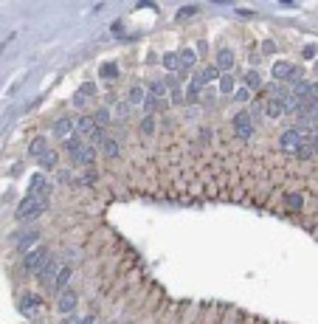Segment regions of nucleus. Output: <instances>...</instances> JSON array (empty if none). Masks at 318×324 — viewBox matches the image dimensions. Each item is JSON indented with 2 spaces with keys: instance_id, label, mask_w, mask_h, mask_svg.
<instances>
[{
  "instance_id": "f257e3e1",
  "label": "nucleus",
  "mask_w": 318,
  "mask_h": 324,
  "mask_svg": "<svg viewBox=\"0 0 318 324\" xmlns=\"http://www.w3.org/2000/svg\"><path fill=\"white\" fill-rule=\"evenodd\" d=\"M45 209H48V200H43V197H26V200L17 206V214H14V217L23 220V223H26V220H37Z\"/></svg>"
},
{
  "instance_id": "f03ea898",
  "label": "nucleus",
  "mask_w": 318,
  "mask_h": 324,
  "mask_svg": "<svg viewBox=\"0 0 318 324\" xmlns=\"http://www.w3.org/2000/svg\"><path fill=\"white\" fill-rule=\"evenodd\" d=\"M45 257H48V248H34V251H28L26 254V259H23V265H26V271H31V273H40L43 271V265L48 262V259H45Z\"/></svg>"
},
{
  "instance_id": "7ed1b4c3",
  "label": "nucleus",
  "mask_w": 318,
  "mask_h": 324,
  "mask_svg": "<svg viewBox=\"0 0 318 324\" xmlns=\"http://www.w3.org/2000/svg\"><path fill=\"white\" fill-rule=\"evenodd\" d=\"M231 124H234V132H237L240 138H251V135H254V119H251V113H245V110L234 116Z\"/></svg>"
},
{
  "instance_id": "20e7f679",
  "label": "nucleus",
  "mask_w": 318,
  "mask_h": 324,
  "mask_svg": "<svg viewBox=\"0 0 318 324\" xmlns=\"http://www.w3.org/2000/svg\"><path fill=\"white\" fill-rule=\"evenodd\" d=\"M279 147L287 149V152H296L301 147V132L299 130H284L282 138H279Z\"/></svg>"
},
{
  "instance_id": "39448f33",
  "label": "nucleus",
  "mask_w": 318,
  "mask_h": 324,
  "mask_svg": "<svg viewBox=\"0 0 318 324\" xmlns=\"http://www.w3.org/2000/svg\"><path fill=\"white\" fill-rule=\"evenodd\" d=\"M28 197H43V200H48V189H45V178L43 175L31 178V184H28Z\"/></svg>"
},
{
  "instance_id": "423d86ee",
  "label": "nucleus",
  "mask_w": 318,
  "mask_h": 324,
  "mask_svg": "<svg viewBox=\"0 0 318 324\" xmlns=\"http://www.w3.org/2000/svg\"><path fill=\"white\" fill-rule=\"evenodd\" d=\"M73 307H76V293H73V290H62L60 302H57V310H60V313H70Z\"/></svg>"
},
{
  "instance_id": "0eeeda50",
  "label": "nucleus",
  "mask_w": 318,
  "mask_h": 324,
  "mask_svg": "<svg viewBox=\"0 0 318 324\" xmlns=\"http://www.w3.org/2000/svg\"><path fill=\"white\" fill-rule=\"evenodd\" d=\"M37 276H40V282H45V285L57 282V276H60V271H57V262H54V259H48V262L43 265V271L37 273Z\"/></svg>"
},
{
  "instance_id": "6e6552de",
  "label": "nucleus",
  "mask_w": 318,
  "mask_h": 324,
  "mask_svg": "<svg viewBox=\"0 0 318 324\" xmlns=\"http://www.w3.org/2000/svg\"><path fill=\"white\" fill-rule=\"evenodd\" d=\"M293 65L290 62H273V79H282V82H290L293 76Z\"/></svg>"
},
{
  "instance_id": "1a4fd4ad",
  "label": "nucleus",
  "mask_w": 318,
  "mask_h": 324,
  "mask_svg": "<svg viewBox=\"0 0 318 324\" xmlns=\"http://www.w3.org/2000/svg\"><path fill=\"white\" fill-rule=\"evenodd\" d=\"M265 113L270 116V119H279V116L284 113V99H279V96L267 99V102H265Z\"/></svg>"
},
{
  "instance_id": "9d476101",
  "label": "nucleus",
  "mask_w": 318,
  "mask_h": 324,
  "mask_svg": "<svg viewBox=\"0 0 318 324\" xmlns=\"http://www.w3.org/2000/svg\"><path fill=\"white\" fill-rule=\"evenodd\" d=\"M220 70H225V73H231V68H234V54L228 51V48H223V51L217 54V62H214Z\"/></svg>"
},
{
  "instance_id": "9b49d317",
  "label": "nucleus",
  "mask_w": 318,
  "mask_h": 324,
  "mask_svg": "<svg viewBox=\"0 0 318 324\" xmlns=\"http://www.w3.org/2000/svg\"><path fill=\"white\" fill-rule=\"evenodd\" d=\"M200 82V85H208V82H214V79H220V68L217 65H206V68L200 70L197 76H194Z\"/></svg>"
},
{
  "instance_id": "f8f14e48",
  "label": "nucleus",
  "mask_w": 318,
  "mask_h": 324,
  "mask_svg": "<svg viewBox=\"0 0 318 324\" xmlns=\"http://www.w3.org/2000/svg\"><path fill=\"white\" fill-rule=\"evenodd\" d=\"M178 57H181V68H183V70H191L194 65H197V54L191 51V48H183Z\"/></svg>"
},
{
  "instance_id": "ddd939ff",
  "label": "nucleus",
  "mask_w": 318,
  "mask_h": 324,
  "mask_svg": "<svg viewBox=\"0 0 318 324\" xmlns=\"http://www.w3.org/2000/svg\"><path fill=\"white\" fill-rule=\"evenodd\" d=\"M82 149H85V144H82V138H79V135H70V138H65V152H68L70 158H76Z\"/></svg>"
},
{
  "instance_id": "4468645a",
  "label": "nucleus",
  "mask_w": 318,
  "mask_h": 324,
  "mask_svg": "<svg viewBox=\"0 0 318 324\" xmlns=\"http://www.w3.org/2000/svg\"><path fill=\"white\" fill-rule=\"evenodd\" d=\"M93 130H96V122L90 119V116H82V119L76 122V132H79V135H90Z\"/></svg>"
},
{
  "instance_id": "2eb2a0df",
  "label": "nucleus",
  "mask_w": 318,
  "mask_h": 324,
  "mask_svg": "<svg viewBox=\"0 0 318 324\" xmlns=\"http://www.w3.org/2000/svg\"><path fill=\"white\" fill-rule=\"evenodd\" d=\"M45 152H48V149H45V138H43V135L31 141V147H28V155H31V158H37V161H40Z\"/></svg>"
},
{
  "instance_id": "dca6fc26",
  "label": "nucleus",
  "mask_w": 318,
  "mask_h": 324,
  "mask_svg": "<svg viewBox=\"0 0 318 324\" xmlns=\"http://www.w3.org/2000/svg\"><path fill=\"white\" fill-rule=\"evenodd\" d=\"M146 90L141 88V85H132V88H129V105H141V102H146Z\"/></svg>"
},
{
  "instance_id": "f3484780",
  "label": "nucleus",
  "mask_w": 318,
  "mask_h": 324,
  "mask_svg": "<svg viewBox=\"0 0 318 324\" xmlns=\"http://www.w3.org/2000/svg\"><path fill=\"white\" fill-rule=\"evenodd\" d=\"M73 124L76 122H70V119H60V122L54 124V132H57V135H62V138H65V135H68L70 130H73ZM70 138V135H68Z\"/></svg>"
},
{
  "instance_id": "a211bd4d",
  "label": "nucleus",
  "mask_w": 318,
  "mask_h": 324,
  "mask_svg": "<svg viewBox=\"0 0 318 324\" xmlns=\"http://www.w3.org/2000/svg\"><path fill=\"white\" fill-rule=\"evenodd\" d=\"M99 76L102 79H116L119 76V65H116V62H104L102 68H99Z\"/></svg>"
},
{
  "instance_id": "6ab92c4d",
  "label": "nucleus",
  "mask_w": 318,
  "mask_h": 324,
  "mask_svg": "<svg viewBox=\"0 0 318 324\" xmlns=\"http://www.w3.org/2000/svg\"><path fill=\"white\" fill-rule=\"evenodd\" d=\"M296 155H299L301 161H307V158L316 155V147H313V141H301V147L296 149Z\"/></svg>"
},
{
  "instance_id": "aec40b11",
  "label": "nucleus",
  "mask_w": 318,
  "mask_h": 324,
  "mask_svg": "<svg viewBox=\"0 0 318 324\" xmlns=\"http://www.w3.org/2000/svg\"><path fill=\"white\" fill-rule=\"evenodd\" d=\"M93 158H96V147H85L73 161H76V164H93Z\"/></svg>"
},
{
  "instance_id": "412c9836",
  "label": "nucleus",
  "mask_w": 318,
  "mask_h": 324,
  "mask_svg": "<svg viewBox=\"0 0 318 324\" xmlns=\"http://www.w3.org/2000/svg\"><path fill=\"white\" fill-rule=\"evenodd\" d=\"M242 79H245V88H248V90H256L259 85H262V82H259V73H256V70H248V73H245Z\"/></svg>"
},
{
  "instance_id": "4be33fe9",
  "label": "nucleus",
  "mask_w": 318,
  "mask_h": 324,
  "mask_svg": "<svg viewBox=\"0 0 318 324\" xmlns=\"http://www.w3.org/2000/svg\"><path fill=\"white\" fill-rule=\"evenodd\" d=\"M102 149H104V155H107V158H116V155H119V141L107 138V141L102 144Z\"/></svg>"
},
{
  "instance_id": "5701e85b",
  "label": "nucleus",
  "mask_w": 318,
  "mask_h": 324,
  "mask_svg": "<svg viewBox=\"0 0 318 324\" xmlns=\"http://www.w3.org/2000/svg\"><path fill=\"white\" fill-rule=\"evenodd\" d=\"M68 282H70V268H62V271H60V276H57V282H54V285H57L60 290H65V288H68Z\"/></svg>"
},
{
  "instance_id": "b1692460",
  "label": "nucleus",
  "mask_w": 318,
  "mask_h": 324,
  "mask_svg": "<svg viewBox=\"0 0 318 324\" xmlns=\"http://www.w3.org/2000/svg\"><path fill=\"white\" fill-rule=\"evenodd\" d=\"M164 65H166L169 70L181 68V57H178V54H172V51H169V54H164Z\"/></svg>"
},
{
  "instance_id": "393cba45",
  "label": "nucleus",
  "mask_w": 318,
  "mask_h": 324,
  "mask_svg": "<svg viewBox=\"0 0 318 324\" xmlns=\"http://www.w3.org/2000/svg\"><path fill=\"white\" fill-rule=\"evenodd\" d=\"M149 96H152V99H164V96H166V85H161V82H152V85H149Z\"/></svg>"
},
{
  "instance_id": "a878e982",
  "label": "nucleus",
  "mask_w": 318,
  "mask_h": 324,
  "mask_svg": "<svg viewBox=\"0 0 318 324\" xmlns=\"http://www.w3.org/2000/svg\"><path fill=\"white\" fill-rule=\"evenodd\" d=\"M220 90H223V93H231L234 90V76L231 73H223V76H220Z\"/></svg>"
},
{
  "instance_id": "bb28decb",
  "label": "nucleus",
  "mask_w": 318,
  "mask_h": 324,
  "mask_svg": "<svg viewBox=\"0 0 318 324\" xmlns=\"http://www.w3.org/2000/svg\"><path fill=\"white\" fill-rule=\"evenodd\" d=\"M34 240H37V231H28V234H23V240L17 243V248L20 251H26L28 246H34Z\"/></svg>"
},
{
  "instance_id": "cd10ccee",
  "label": "nucleus",
  "mask_w": 318,
  "mask_h": 324,
  "mask_svg": "<svg viewBox=\"0 0 318 324\" xmlns=\"http://www.w3.org/2000/svg\"><path fill=\"white\" fill-rule=\"evenodd\" d=\"M93 122H96V127H104V124L110 122V113H107V110H96V116H93Z\"/></svg>"
},
{
  "instance_id": "c85d7f7f",
  "label": "nucleus",
  "mask_w": 318,
  "mask_h": 324,
  "mask_svg": "<svg viewBox=\"0 0 318 324\" xmlns=\"http://www.w3.org/2000/svg\"><path fill=\"white\" fill-rule=\"evenodd\" d=\"M54 164H57V152H45V155L40 158V167H45V169L54 167Z\"/></svg>"
},
{
  "instance_id": "c756f323",
  "label": "nucleus",
  "mask_w": 318,
  "mask_h": 324,
  "mask_svg": "<svg viewBox=\"0 0 318 324\" xmlns=\"http://www.w3.org/2000/svg\"><path fill=\"white\" fill-rule=\"evenodd\" d=\"M79 93H82V96H96V82H85V85L79 88Z\"/></svg>"
},
{
  "instance_id": "7c9ffc66",
  "label": "nucleus",
  "mask_w": 318,
  "mask_h": 324,
  "mask_svg": "<svg viewBox=\"0 0 318 324\" xmlns=\"http://www.w3.org/2000/svg\"><path fill=\"white\" fill-rule=\"evenodd\" d=\"M23 305H26V307H28V310H34V307H37V305H40V296H34V293H28V296H26V299H23Z\"/></svg>"
},
{
  "instance_id": "2f4dec72",
  "label": "nucleus",
  "mask_w": 318,
  "mask_h": 324,
  "mask_svg": "<svg viewBox=\"0 0 318 324\" xmlns=\"http://www.w3.org/2000/svg\"><path fill=\"white\" fill-rule=\"evenodd\" d=\"M141 130H144V132H155V119H152V116H146L144 122H141Z\"/></svg>"
},
{
  "instance_id": "473e14b6",
  "label": "nucleus",
  "mask_w": 318,
  "mask_h": 324,
  "mask_svg": "<svg viewBox=\"0 0 318 324\" xmlns=\"http://www.w3.org/2000/svg\"><path fill=\"white\" fill-rule=\"evenodd\" d=\"M307 99H310V102H318V82H313V85H310Z\"/></svg>"
},
{
  "instance_id": "72a5a7b5",
  "label": "nucleus",
  "mask_w": 318,
  "mask_h": 324,
  "mask_svg": "<svg viewBox=\"0 0 318 324\" xmlns=\"http://www.w3.org/2000/svg\"><path fill=\"white\" fill-rule=\"evenodd\" d=\"M194 11H197V6H183V9L178 11V17H191Z\"/></svg>"
},
{
  "instance_id": "f704fd0d",
  "label": "nucleus",
  "mask_w": 318,
  "mask_h": 324,
  "mask_svg": "<svg viewBox=\"0 0 318 324\" xmlns=\"http://www.w3.org/2000/svg\"><path fill=\"white\" fill-rule=\"evenodd\" d=\"M287 203H290L293 209H301V197H299V194H287Z\"/></svg>"
},
{
  "instance_id": "c9c22d12",
  "label": "nucleus",
  "mask_w": 318,
  "mask_h": 324,
  "mask_svg": "<svg viewBox=\"0 0 318 324\" xmlns=\"http://www.w3.org/2000/svg\"><path fill=\"white\" fill-rule=\"evenodd\" d=\"M316 45H304V60H313V57H316Z\"/></svg>"
},
{
  "instance_id": "e433bc0d",
  "label": "nucleus",
  "mask_w": 318,
  "mask_h": 324,
  "mask_svg": "<svg viewBox=\"0 0 318 324\" xmlns=\"http://www.w3.org/2000/svg\"><path fill=\"white\" fill-rule=\"evenodd\" d=\"M73 105H76V107H82V105H85V96H82L79 90H76V93H73Z\"/></svg>"
},
{
  "instance_id": "4c0bfd02",
  "label": "nucleus",
  "mask_w": 318,
  "mask_h": 324,
  "mask_svg": "<svg viewBox=\"0 0 318 324\" xmlns=\"http://www.w3.org/2000/svg\"><path fill=\"white\" fill-rule=\"evenodd\" d=\"M82 324H93V316H87V319H85V322H82Z\"/></svg>"
}]
</instances>
